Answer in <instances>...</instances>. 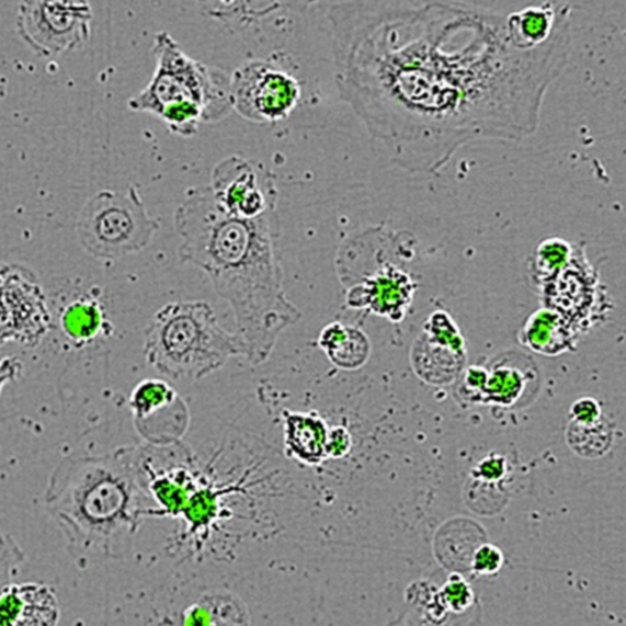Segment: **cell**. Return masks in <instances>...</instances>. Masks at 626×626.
I'll return each instance as SVG.
<instances>
[{
  "label": "cell",
  "instance_id": "1",
  "mask_svg": "<svg viewBox=\"0 0 626 626\" xmlns=\"http://www.w3.org/2000/svg\"><path fill=\"white\" fill-rule=\"evenodd\" d=\"M328 18L341 99L417 174H437L470 144L535 135L572 50L571 24L527 49L507 15L464 3L342 2Z\"/></svg>",
  "mask_w": 626,
  "mask_h": 626
},
{
  "label": "cell",
  "instance_id": "2",
  "mask_svg": "<svg viewBox=\"0 0 626 626\" xmlns=\"http://www.w3.org/2000/svg\"><path fill=\"white\" fill-rule=\"evenodd\" d=\"M280 226L277 210L253 219L227 214L209 186L189 190L175 212L179 259L204 271L229 304L252 367L266 363L281 334L301 320L284 291Z\"/></svg>",
  "mask_w": 626,
  "mask_h": 626
},
{
  "label": "cell",
  "instance_id": "3",
  "mask_svg": "<svg viewBox=\"0 0 626 626\" xmlns=\"http://www.w3.org/2000/svg\"><path fill=\"white\" fill-rule=\"evenodd\" d=\"M143 483L136 447L103 455L68 456L53 470L45 507L83 568L94 556L110 555L122 530L141 514Z\"/></svg>",
  "mask_w": 626,
  "mask_h": 626
},
{
  "label": "cell",
  "instance_id": "4",
  "mask_svg": "<svg viewBox=\"0 0 626 626\" xmlns=\"http://www.w3.org/2000/svg\"><path fill=\"white\" fill-rule=\"evenodd\" d=\"M153 55L155 76L127 103L132 111L157 116L169 132L186 139L197 134L201 123L226 118L231 105L230 77L225 71L189 57L166 31L156 35Z\"/></svg>",
  "mask_w": 626,
  "mask_h": 626
},
{
  "label": "cell",
  "instance_id": "5",
  "mask_svg": "<svg viewBox=\"0 0 626 626\" xmlns=\"http://www.w3.org/2000/svg\"><path fill=\"white\" fill-rule=\"evenodd\" d=\"M148 365L172 379L200 380L231 357H246L240 338L223 328L205 301H178L159 309L145 329Z\"/></svg>",
  "mask_w": 626,
  "mask_h": 626
},
{
  "label": "cell",
  "instance_id": "6",
  "mask_svg": "<svg viewBox=\"0 0 626 626\" xmlns=\"http://www.w3.org/2000/svg\"><path fill=\"white\" fill-rule=\"evenodd\" d=\"M158 229L134 186L124 194L102 191L84 206L78 221L82 247L102 260L140 252L150 246Z\"/></svg>",
  "mask_w": 626,
  "mask_h": 626
},
{
  "label": "cell",
  "instance_id": "7",
  "mask_svg": "<svg viewBox=\"0 0 626 626\" xmlns=\"http://www.w3.org/2000/svg\"><path fill=\"white\" fill-rule=\"evenodd\" d=\"M229 91L231 110L257 124L289 118L301 95L298 79L277 64L264 59L243 62L232 72Z\"/></svg>",
  "mask_w": 626,
  "mask_h": 626
},
{
  "label": "cell",
  "instance_id": "8",
  "mask_svg": "<svg viewBox=\"0 0 626 626\" xmlns=\"http://www.w3.org/2000/svg\"><path fill=\"white\" fill-rule=\"evenodd\" d=\"M52 323L46 295L36 274L19 264L0 268V348L9 342L35 348Z\"/></svg>",
  "mask_w": 626,
  "mask_h": 626
},
{
  "label": "cell",
  "instance_id": "9",
  "mask_svg": "<svg viewBox=\"0 0 626 626\" xmlns=\"http://www.w3.org/2000/svg\"><path fill=\"white\" fill-rule=\"evenodd\" d=\"M217 206L231 216L253 219L277 210L280 191L270 169L240 156L221 159L212 171Z\"/></svg>",
  "mask_w": 626,
  "mask_h": 626
},
{
  "label": "cell",
  "instance_id": "10",
  "mask_svg": "<svg viewBox=\"0 0 626 626\" xmlns=\"http://www.w3.org/2000/svg\"><path fill=\"white\" fill-rule=\"evenodd\" d=\"M88 3L25 2L19 7V34L42 57L78 47L90 37Z\"/></svg>",
  "mask_w": 626,
  "mask_h": 626
},
{
  "label": "cell",
  "instance_id": "11",
  "mask_svg": "<svg viewBox=\"0 0 626 626\" xmlns=\"http://www.w3.org/2000/svg\"><path fill=\"white\" fill-rule=\"evenodd\" d=\"M284 454L301 465L318 468L328 458L329 426L320 412L282 410Z\"/></svg>",
  "mask_w": 626,
  "mask_h": 626
},
{
  "label": "cell",
  "instance_id": "12",
  "mask_svg": "<svg viewBox=\"0 0 626 626\" xmlns=\"http://www.w3.org/2000/svg\"><path fill=\"white\" fill-rule=\"evenodd\" d=\"M408 607L387 626H479L481 604L464 614L453 613L443 602L440 588L417 581L408 589Z\"/></svg>",
  "mask_w": 626,
  "mask_h": 626
},
{
  "label": "cell",
  "instance_id": "13",
  "mask_svg": "<svg viewBox=\"0 0 626 626\" xmlns=\"http://www.w3.org/2000/svg\"><path fill=\"white\" fill-rule=\"evenodd\" d=\"M318 346L335 367L345 371L363 367L371 353L367 335L342 322L327 325L318 337Z\"/></svg>",
  "mask_w": 626,
  "mask_h": 626
},
{
  "label": "cell",
  "instance_id": "14",
  "mask_svg": "<svg viewBox=\"0 0 626 626\" xmlns=\"http://www.w3.org/2000/svg\"><path fill=\"white\" fill-rule=\"evenodd\" d=\"M19 606L15 626H58L59 600L44 582L18 583Z\"/></svg>",
  "mask_w": 626,
  "mask_h": 626
},
{
  "label": "cell",
  "instance_id": "15",
  "mask_svg": "<svg viewBox=\"0 0 626 626\" xmlns=\"http://www.w3.org/2000/svg\"><path fill=\"white\" fill-rule=\"evenodd\" d=\"M107 325L100 301L83 298L71 301L64 307L60 315V327L64 334L73 344L83 345L93 341Z\"/></svg>",
  "mask_w": 626,
  "mask_h": 626
},
{
  "label": "cell",
  "instance_id": "16",
  "mask_svg": "<svg viewBox=\"0 0 626 626\" xmlns=\"http://www.w3.org/2000/svg\"><path fill=\"white\" fill-rule=\"evenodd\" d=\"M182 400L177 391L161 379H145L132 391L130 408L136 424L144 423L174 407Z\"/></svg>",
  "mask_w": 626,
  "mask_h": 626
},
{
  "label": "cell",
  "instance_id": "17",
  "mask_svg": "<svg viewBox=\"0 0 626 626\" xmlns=\"http://www.w3.org/2000/svg\"><path fill=\"white\" fill-rule=\"evenodd\" d=\"M523 334L526 344L540 354H559L565 352L569 344L568 332L561 326L558 315L547 310L536 312L530 318Z\"/></svg>",
  "mask_w": 626,
  "mask_h": 626
},
{
  "label": "cell",
  "instance_id": "18",
  "mask_svg": "<svg viewBox=\"0 0 626 626\" xmlns=\"http://www.w3.org/2000/svg\"><path fill=\"white\" fill-rule=\"evenodd\" d=\"M570 447L583 458H599L608 452L612 444V429L606 419L591 423L571 421L568 433Z\"/></svg>",
  "mask_w": 626,
  "mask_h": 626
},
{
  "label": "cell",
  "instance_id": "19",
  "mask_svg": "<svg viewBox=\"0 0 626 626\" xmlns=\"http://www.w3.org/2000/svg\"><path fill=\"white\" fill-rule=\"evenodd\" d=\"M570 243L560 238H549L539 243L535 251L534 266L539 277H554L566 266L572 254Z\"/></svg>",
  "mask_w": 626,
  "mask_h": 626
},
{
  "label": "cell",
  "instance_id": "20",
  "mask_svg": "<svg viewBox=\"0 0 626 626\" xmlns=\"http://www.w3.org/2000/svg\"><path fill=\"white\" fill-rule=\"evenodd\" d=\"M440 593L445 606L453 613L464 614L480 606L468 579L454 572L440 588Z\"/></svg>",
  "mask_w": 626,
  "mask_h": 626
},
{
  "label": "cell",
  "instance_id": "21",
  "mask_svg": "<svg viewBox=\"0 0 626 626\" xmlns=\"http://www.w3.org/2000/svg\"><path fill=\"white\" fill-rule=\"evenodd\" d=\"M524 378L514 368H500L494 371L490 378L487 377L483 391L491 398L503 405H512L522 391Z\"/></svg>",
  "mask_w": 626,
  "mask_h": 626
},
{
  "label": "cell",
  "instance_id": "22",
  "mask_svg": "<svg viewBox=\"0 0 626 626\" xmlns=\"http://www.w3.org/2000/svg\"><path fill=\"white\" fill-rule=\"evenodd\" d=\"M26 555L12 535L0 530V592L15 582Z\"/></svg>",
  "mask_w": 626,
  "mask_h": 626
},
{
  "label": "cell",
  "instance_id": "23",
  "mask_svg": "<svg viewBox=\"0 0 626 626\" xmlns=\"http://www.w3.org/2000/svg\"><path fill=\"white\" fill-rule=\"evenodd\" d=\"M503 566V551L492 544H482L477 547L470 561L471 572L477 577H494Z\"/></svg>",
  "mask_w": 626,
  "mask_h": 626
},
{
  "label": "cell",
  "instance_id": "24",
  "mask_svg": "<svg viewBox=\"0 0 626 626\" xmlns=\"http://www.w3.org/2000/svg\"><path fill=\"white\" fill-rule=\"evenodd\" d=\"M572 421L578 423H591L602 418L599 402L592 398H581L571 407Z\"/></svg>",
  "mask_w": 626,
  "mask_h": 626
},
{
  "label": "cell",
  "instance_id": "25",
  "mask_svg": "<svg viewBox=\"0 0 626 626\" xmlns=\"http://www.w3.org/2000/svg\"><path fill=\"white\" fill-rule=\"evenodd\" d=\"M24 364L18 356L0 358V396L10 382L16 380L23 373Z\"/></svg>",
  "mask_w": 626,
  "mask_h": 626
},
{
  "label": "cell",
  "instance_id": "26",
  "mask_svg": "<svg viewBox=\"0 0 626 626\" xmlns=\"http://www.w3.org/2000/svg\"><path fill=\"white\" fill-rule=\"evenodd\" d=\"M479 474L486 481L500 480L505 474V463L501 456H493L483 460L479 468Z\"/></svg>",
  "mask_w": 626,
  "mask_h": 626
}]
</instances>
